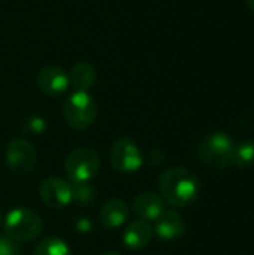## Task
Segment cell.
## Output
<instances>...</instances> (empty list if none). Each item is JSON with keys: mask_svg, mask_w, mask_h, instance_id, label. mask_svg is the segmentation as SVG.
<instances>
[{"mask_svg": "<svg viewBox=\"0 0 254 255\" xmlns=\"http://www.w3.org/2000/svg\"><path fill=\"white\" fill-rule=\"evenodd\" d=\"M159 191L165 203H169L174 208H186L196 202L201 184L190 170L184 167H171L159 176Z\"/></svg>", "mask_w": 254, "mask_h": 255, "instance_id": "1", "label": "cell"}, {"mask_svg": "<svg viewBox=\"0 0 254 255\" xmlns=\"http://www.w3.org/2000/svg\"><path fill=\"white\" fill-rule=\"evenodd\" d=\"M235 143L232 137L223 131L207 134L198 145V155L208 167L226 169L232 166Z\"/></svg>", "mask_w": 254, "mask_h": 255, "instance_id": "2", "label": "cell"}, {"mask_svg": "<svg viewBox=\"0 0 254 255\" xmlns=\"http://www.w3.org/2000/svg\"><path fill=\"white\" fill-rule=\"evenodd\" d=\"M96 117L97 105L87 91H75L63 103V118L67 126L75 130L91 127Z\"/></svg>", "mask_w": 254, "mask_h": 255, "instance_id": "3", "label": "cell"}, {"mask_svg": "<svg viewBox=\"0 0 254 255\" xmlns=\"http://www.w3.org/2000/svg\"><path fill=\"white\" fill-rule=\"evenodd\" d=\"M4 233L18 242H28L37 238L43 230V221L37 212L30 208L12 209L3 224Z\"/></svg>", "mask_w": 254, "mask_h": 255, "instance_id": "4", "label": "cell"}, {"mask_svg": "<svg viewBox=\"0 0 254 255\" xmlns=\"http://www.w3.org/2000/svg\"><path fill=\"white\" fill-rule=\"evenodd\" d=\"M100 169V157L91 148H76L64 160V172L70 182L91 181Z\"/></svg>", "mask_w": 254, "mask_h": 255, "instance_id": "5", "label": "cell"}, {"mask_svg": "<svg viewBox=\"0 0 254 255\" xmlns=\"http://www.w3.org/2000/svg\"><path fill=\"white\" fill-rule=\"evenodd\" d=\"M4 158L9 170L16 176H25L31 173L37 163L36 148L25 139H12L4 149Z\"/></svg>", "mask_w": 254, "mask_h": 255, "instance_id": "6", "label": "cell"}, {"mask_svg": "<svg viewBox=\"0 0 254 255\" xmlns=\"http://www.w3.org/2000/svg\"><path fill=\"white\" fill-rule=\"evenodd\" d=\"M109 163L120 173H135L144 164V155L135 140L118 137L109 149Z\"/></svg>", "mask_w": 254, "mask_h": 255, "instance_id": "7", "label": "cell"}, {"mask_svg": "<svg viewBox=\"0 0 254 255\" xmlns=\"http://www.w3.org/2000/svg\"><path fill=\"white\" fill-rule=\"evenodd\" d=\"M39 196L46 206L52 209H63L72 202L70 182L57 176L46 178L39 187Z\"/></svg>", "mask_w": 254, "mask_h": 255, "instance_id": "8", "label": "cell"}, {"mask_svg": "<svg viewBox=\"0 0 254 255\" xmlns=\"http://www.w3.org/2000/svg\"><path fill=\"white\" fill-rule=\"evenodd\" d=\"M69 75L58 66H45L36 75V85L46 96H61L69 88Z\"/></svg>", "mask_w": 254, "mask_h": 255, "instance_id": "9", "label": "cell"}, {"mask_svg": "<svg viewBox=\"0 0 254 255\" xmlns=\"http://www.w3.org/2000/svg\"><path fill=\"white\" fill-rule=\"evenodd\" d=\"M133 214L142 221H157L166 211V203L160 194L153 191H145L138 194L132 202Z\"/></svg>", "mask_w": 254, "mask_h": 255, "instance_id": "10", "label": "cell"}, {"mask_svg": "<svg viewBox=\"0 0 254 255\" xmlns=\"http://www.w3.org/2000/svg\"><path fill=\"white\" fill-rule=\"evenodd\" d=\"M130 214V208L127 206V203L121 199H109L106 200L102 208L99 209V223L109 230L118 229L121 227Z\"/></svg>", "mask_w": 254, "mask_h": 255, "instance_id": "11", "label": "cell"}, {"mask_svg": "<svg viewBox=\"0 0 254 255\" xmlns=\"http://www.w3.org/2000/svg\"><path fill=\"white\" fill-rule=\"evenodd\" d=\"M151 239H153V227L150 226V223L142 220L132 221L123 233L124 247L132 251H139L145 248L151 242Z\"/></svg>", "mask_w": 254, "mask_h": 255, "instance_id": "12", "label": "cell"}, {"mask_svg": "<svg viewBox=\"0 0 254 255\" xmlns=\"http://www.w3.org/2000/svg\"><path fill=\"white\" fill-rule=\"evenodd\" d=\"M154 232L162 241H174L184 235L186 223L183 217L175 211H165L163 215L156 221Z\"/></svg>", "mask_w": 254, "mask_h": 255, "instance_id": "13", "label": "cell"}, {"mask_svg": "<svg viewBox=\"0 0 254 255\" xmlns=\"http://www.w3.org/2000/svg\"><path fill=\"white\" fill-rule=\"evenodd\" d=\"M70 84L76 88V91H87L96 85L97 81V72L93 64L87 61H78L73 64L70 75H69Z\"/></svg>", "mask_w": 254, "mask_h": 255, "instance_id": "14", "label": "cell"}, {"mask_svg": "<svg viewBox=\"0 0 254 255\" xmlns=\"http://www.w3.org/2000/svg\"><path fill=\"white\" fill-rule=\"evenodd\" d=\"M232 166L238 169H250L254 166V139H246L235 145Z\"/></svg>", "mask_w": 254, "mask_h": 255, "instance_id": "15", "label": "cell"}, {"mask_svg": "<svg viewBox=\"0 0 254 255\" xmlns=\"http://www.w3.org/2000/svg\"><path fill=\"white\" fill-rule=\"evenodd\" d=\"M72 187V200H75L81 206H93L96 202V187L91 181L87 182H70Z\"/></svg>", "mask_w": 254, "mask_h": 255, "instance_id": "16", "label": "cell"}, {"mask_svg": "<svg viewBox=\"0 0 254 255\" xmlns=\"http://www.w3.org/2000/svg\"><path fill=\"white\" fill-rule=\"evenodd\" d=\"M34 255H72L69 245L58 238H45L34 247Z\"/></svg>", "mask_w": 254, "mask_h": 255, "instance_id": "17", "label": "cell"}, {"mask_svg": "<svg viewBox=\"0 0 254 255\" xmlns=\"http://www.w3.org/2000/svg\"><path fill=\"white\" fill-rule=\"evenodd\" d=\"M46 128V121L39 117V115H31V117H27L22 124H21V130L27 134H33V136H37V134H42Z\"/></svg>", "mask_w": 254, "mask_h": 255, "instance_id": "18", "label": "cell"}, {"mask_svg": "<svg viewBox=\"0 0 254 255\" xmlns=\"http://www.w3.org/2000/svg\"><path fill=\"white\" fill-rule=\"evenodd\" d=\"M0 255H21V244L9 235H0Z\"/></svg>", "mask_w": 254, "mask_h": 255, "instance_id": "19", "label": "cell"}, {"mask_svg": "<svg viewBox=\"0 0 254 255\" xmlns=\"http://www.w3.org/2000/svg\"><path fill=\"white\" fill-rule=\"evenodd\" d=\"M75 229H76L79 233H90L91 229H93V224H91L90 218L79 217V218H76V221H75Z\"/></svg>", "mask_w": 254, "mask_h": 255, "instance_id": "20", "label": "cell"}, {"mask_svg": "<svg viewBox=\"0 0 254 255\" xmlns=\"http://www.w3.org/2000/svg\"><path fill=\"white\" fill-rule=\"evenodd\" d=\"M246 4L249 6V9L254 13V0H246Z\"/></svg>", "mask_w": 254, "mask_h": 255, "instance_id": "21", "label": "cell"}, {"mask_svg": "<svg viewBox=\"0 0 254 255\" xmlns=\"http://www.w3.org/2000/svg\"><path fill=\"white\" fill-rule=\"evenodd\" d=\"M100 255H121V254H118V253H115V251H106V253H103V254H100Z\"/></svg>", "mask_w": 254, "mask_h": 255, "instance_id": "22", "label": "cell"}, {"mask_svg": "<svg viewBox=\"0 0 254 255\" xmlns=\"http://www.w3.org/2000/svg\"><path fill=\"white\" fill-rule=\"evenodd\" d=\"M0 226H1V215H0Z\"/></svg>", "mask_w": 254, "mask_h": 255, "instance_id": "23", "label": "cell"}]
</instances>
